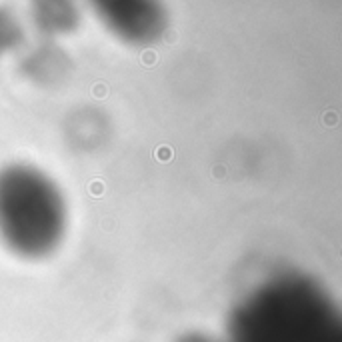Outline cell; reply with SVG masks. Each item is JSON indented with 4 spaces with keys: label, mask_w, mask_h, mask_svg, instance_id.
I'll list each match as a JSON object with an SVG mask.
<instances>
[{
    "label": "cell",
    "mask_w": 342,
    "mask_h": 342,
    "mask_svg": "<svg viewBox=\"0 0 342 342\" xmlns=\"http://www.w3.org/2000/svg\"><path fill=\"white\" fill-rule=\"evenodd\" d=\"M226 342H342L340 310L322 284L280 274L232 308Z\"/></svg>",
    "instance_id": "6da1fadb"
},
{
    "label": "cell",
    "mask_w": 342,
    "mask_h": 342,
    "mask_svg": "<svg viewBox=\"0 0 342 342\" xmlns=\"http://www.w3.org/2000/svg\"><path fill=\"white\" fill-rule=\"evenodd\" d=\"M66 230V206L56 184L30 166L0 170V238L16 254L40 258Z\"/></svg>",
    "instance_id": "7a4b0ae2"
},
{
    "label": "cell",
    "mask_w": 342,
    "mask_h": 342,
    "mask_svg": "<svg viewBox=\"0 0 342 342\" xmlns=\"http://www.w3.org/2000/svg\"><path fill=\"white\" fill-rule=\"evenodd\" d=\"M96 14L116 36L136 44L154 42L166 28V12L154 2H100Z\"/></svg>",
    "instance_id": "3957f363"
},
{
    "label": "cell",
    "mask_w": 342,
    "mask_h": 342,
    "mask_svg": "<svg viewBox=\"0 0 342 342\" xmlns=\"http://www.w3.org/2000/svg\"><path fill=\"white\" fill-rule=\"evenodd\" d=\"M14 40H16V24L6 14L0 12V54H2Z\"/></svg>",
    "instance_id": "277c9868"
},
{
    "label": "cell",
    "mask_w": 342,
    "mask_h": 342,
    "mask_svg": "<svg viewBox=\"0 0 342 342\" xmlns=\"http://www.w3.org/2000/svg\"><path fill=\"white\" fill-rule=\"evenodd\" d=\"M176 342H214L212 338H208L204 334H198V332H192V334H186V336H180Z\"/></svg>",
    "instance_id": "5b68a950"
}]
</instances>
